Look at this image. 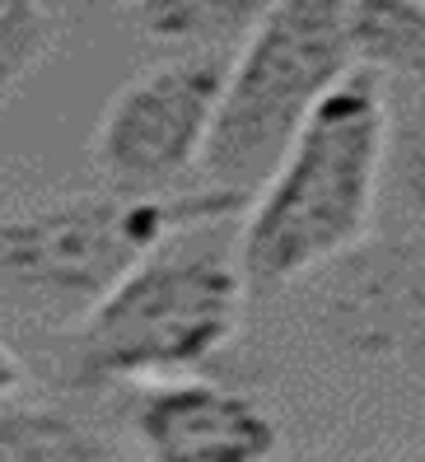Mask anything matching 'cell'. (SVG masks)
Masks as SVG:
<instances>
[{
	"mask_svg": "<svg viewBox=\"0 0 425 462\" xmlns=\"http://www.w3.org/2000/svg\"><path fill=\"white\" fill-rule=\"evenodd\" d=\"M136 439L150 462H272L281 430L244 393L206 378H159L141 397Z\"/></svg>",
	"mask_w": 425,
	"mask_h": 462,
	"instance_id": "6",
	"label": "cell"
},
{
	"mask_svg": "<svg viewBox=\"0 0 425 462\" xmlns=\"http://www.w3.org/2000/svg\"><path fill=\"white\" fill-rule=\"evenodd\" d=\"M51 19L47 0H0V107L47 57Z\"/></svg>",
	"mask_w": 425,
	"mask_h": 462,
	"instance_id": "12",
	"label": "cell"
},
{
	"mask_svg": "<svg viewBox=\"0 0 425 462\" xmlns=\"http://www.w3.org/2000/svg\"><path fill=\"white\" fill-rule=\"evenodd\" d=\"M383 187L402 206V215L425 225V98H407L397 113L388 107Z\"/></svg>",
	"mask_w": 425,
	"mask_h": 462,
	"instance_id": "11",
	"label": "cell"
},
{
	"mask_svg": "<svg viewBox=\"0 0 425 462\" xmlns=\"http://www.w3.org/2000/svg\"><path fill=\"white\" fill-rule=\"evenodd\" d=\"M388 89L356 66L313 103L238 220V271L253 294L285 290L356 253L383 192Z\"/></svg>",
	"mask_w": 425,
	"mask_h": 462,
	"instance_id": "1",
	"label": "cell"
},
{
	"mask_svg": "<svg viewBox=\"0 0 425 462\" xmlns=\"http://www.w3.org/2000/svg\"><path fill=\"white\" fill-rule=\"evenodd\" d=\"M61 5H66V0H47V10H51V14H57Z\"/></svg>",
	"mask_w": 425,
	"mask_h": 462,
	"instance_id": "14",
	"label": "cell"
},
{
	"mask_svg": "<svg viewBox=\"0 0 425 462\" xmlns=\"http://www.w3.org/2000/svg\"><path fill=\"white\" fill-rule=\"evenodd\" d=\"M19 383H23V365H19L14 350H10L5 341H0V402H5Z\"/></svg>",
	"mask_w": 425,
	"mask_h": 462,
	"instance_id": "13",
	"label": "cell"
},
{
	"mask_svg": "<svg viewBox=\"0 0 425 462\" xmlns=\"http://www.w3.org/2000/svg\"><path fill=\"white\" fill-rule=\"evenodd\" d=\"M360 0H276L229 61L220 113L201 154L206 182L253 197L295 131L346 70H356Z\"/></svg>",
	"mask_w": 425,
	"mask_h": 462,
	"instance_id": "4",
	"label": "cell"
},
{
	"mask_svg": "<svg viewBox=\"0 0 425 462\" xmlns=\"http://www.w3.org/2000/svg\"><path fill=\"white\" fill-rule=\"evenodd\" d=\"M248 197L229 187L192 192H75L0 220V299L47 322H79L136 262L178 229L234 220Z\"/></svg>",
	"mask_w": 425,
	"mask_h": 462,
	"instance_id": "3",
	"label": "cell"
},
{
	"mask_svg": "<svg viewBox=\"0 0 425 462\" xmlns=\"http://www.w3.org/2000/svg\"><path fill=\"white\" fill-rule=\"evenodd\" d=\"M0 462H126L98 430L51 406L0 411Z\"/></svg>",
	"mask_w": 425,
	"mask_h": 462,
	"instance_id": "9",
	"label": "cell"
},
{
	"mask_svg": "<svg viewBox=\"0 0 425 462\" xmlns=\"http://www.w3.org/2000/svg\"><path fill=\"white\" fill-rule=\"evenodd\" d=\"M272 5L276 0H136V29L178 51H229Z\"/></svg>",
	"mask_w": 425,
	"mask_h": 462,
	"instance_id": "8",
	"label": "cell"
},
{
	"mask_svg": "<svg viewBox=\"0 0 425 462\" xmlns=\"http://www.w3.org/2000/svg\"><path fill=\"white\" fill-rule=\"evenodd\" d=\"M328 328L341 346L374 360L425 350V253L379 248L351 257L328 290Z\"/></svg>",
	"mask_w": 425,
	"mask_h": 462,
	"instance_id": "7",
	"label": "cell"
},
{
	"mask_svg": "<svg viewBox=\"0 0 425 462\" xmlns=\"http://www.w3.org/2000/svg\"><path fill=\"white\" fill-rule=\"evenodd\" d=\"M103 5H122V0H103Z\"/></svg>",
	"mask_w": 425,
	"mask_h": 462,
	"instance_id": "15",
	"label": "cell"
},
{
	"mask_svg": "<svg viewBox=\"0 0 425 462\" xmlns=\"http://www.w3.org/2000/svg\"><path fill=\"white\" fill-rule=\"evenodd\" d=\"M238 215L178 229L75 322L70 388L159 383L220 356L244 318Z\"/></svg>",
	"mask_w": 425,
	"mask_h": 462,
	"instance_id": "2",
	"label": "cell"
},
{
	"mask_svg": "<svg viewBox=\"0 0 425 462\" xmlns=\"http://www.w3.org/2000/svg\"><path fill=\"white\" fill-rule=\"evenodd\" d=\"M225 79V51H182L126 79L94 126V169L108 187L169 192L188 169H201Z\"/></svg>",
	"mask_w": 425,
	"mask_h": 462,
	"instance_id": "5",
	"label": "cell"
},
{
	"mask_svg": "<svg viewBox=\"0 0 425 462\" xmlns=\"http://www.w3.org/2000/svg\"><path fill=\"white\" fill-rule=\"evenodd\" d=\"M356 61L379 75L425 85V0H360Z\"/></svg>",
	"mask_w": 425,
	"mask_h": 462,
	"instance_id": "10",
	"label": "cell"
}]
</instances>
